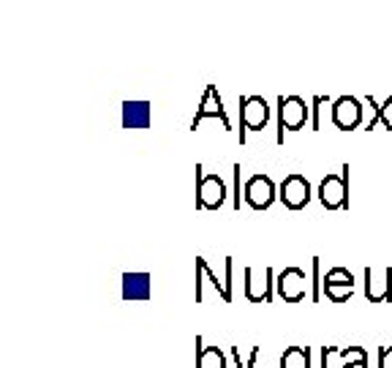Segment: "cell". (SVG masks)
<instances>
[{
  "label": "cell",
  "instance_id": "obj_9",
  "mask_svg": "<svg viewBox=\"0 0 392 368\" xmlns=\"http://www.w3.org/2000/svg\"><path fill=\"white\" fill-rule=\"evenodd\" d=\"M240 120L245 131H261L270 120V107L261 96H243L240 99Z\"/></svg>",
  "mask_w": 392,
  "mask_h": 368
},
{
  "label": "cell",
  "instance_id": "obj_2",
  "mask_svg": "<svg viewBox=\"0 0 392 368\" xmlns=\"http://www.w3.org/2000/svg\"><path fill=\"white\" fill-rule=\"evenodd\" d=\"M227 202V183L221 175H196V207L202 210H218Z\"/></svg>",
  "mask_w": 392,
  "mask_h": 368
},
{
  "label": "cell",
  "instance_id": "obj_18",
  "mask_svg": "<svg viewBox=\"0 0 392 368\" xmlns=\"http://www.w3.org/2000/svg\"><path fill=\"white\" fill-rule=\"evenodd\" d=\"M313 107H310V126H313V131H319L322 129V109H325V104H330L327 96H313L310 101Z\"/></svg>",
  "mask_w": 392,
  "mask_h": 368
},
{
  "label": "cell",
  "instance_id": "obj_6",
  "mask_svg": "<svg viewBox=\"0 0 392 368\" xmlns=\"http://www.w3.org/2000/svg\"><path fill=\"white\" fill-rule=\"evenodd\" d=\"M332 123L341 129V131H354L359 123H362V101L354 96H341V99L332 101Z\"/></svg>",
  "mask_w": 392,
  "mask_h": 368
},
{
  "label": "cell",
  "instance_id": "obj_16",
  "mask_svg": "<svg viewBox=\"0 0 392 368\" xmlns=\"http://www.w3.org/2000/svg\"><path fill=\"white\" fill-rule=\"evenodd\" d=\"M368 104H371V107H374V115H371V120H368V123H365V131H374L376 129V123H379V120H384V129H390L392 131V117H390V109H392V96L387 101H384V104H381V107H379V104H376V99L374 96H368Z\"/></svg>",
  "mask_w": 392,
  "mask_h": 368
},
{
  "label": "cell",
  "instance_id": "obj_7",
  "mask_svg": "<svg viewBox=\"0 0 392 368\" xmlns=\"http://www.w3.org/2000/svg\"><path fill=\"white\" fill-rule=\"evenodd\" d=\"M205 117H218L221 126H224L227 131H232V120H229L227 109H224V101L218 96V87H215V85H207V90H205V96H202V104H199L194 120H191V131H196V126H199Z\"/></svg>",
  "mask_w": 392,
  "mask_h": 368
},
{
  "label": "cell",
  "instance_id": "obj_21",
  "mask_svg": "<svg viewBox=\"0 0 392 368\" xmlns=\"http://www.w3.org/2000/svg\"><path fill=\"white\" fill-rule=\"evenodd\" d=\"M343 368H368V355H359L354 360H346Z\"/></svg>",
  "mask_w": 392,
  "mask_h": 368
},
{
  "label": "cell",
  "instance_id": "obj_4",
  "mask_svg": "<svg viewBox=\"0 0 392 368\" xmlns=\"http://www.w3.org/2000/svg\"><path fill=\"white\" fill-rule=\"evenodd\" d=\"M243 200L254 207V210H267L276 202V183L267 175H254L248 178L243 185Z\"/></svg>",
  "mask_w": 392,
  "mask_h": 368
},
{
  "label": "cell",
  "instance_id": "obj_17",
  "mask_svg": "<svg viewBox=\"0 0 392 368\" xmlns=\"http://www.w3.org/2000/svg\"><path fill=\"white\" fill-rule=\"evenodd\" d=\"M281 368H310V352L308 347H289L281 355Z\"/></svg>",
  "mask_w": 392,
  "mask_h": 368
},
{
  "label": "cell",
  "instance_id": "obj_13",
  "mask_svg": "<svg viewBox=\"0 0 392 368\" xmlns=\"http://www.w3.org/2000/svg\"><path fill=\"white\" fill-rule=\"evenodd\" d=\"M153 284L147 273H126L123 276V301H150Z\"/></svg>",
  "mask_w": 392,
  "mask_h": 368
},
{
  "label": "cell",
  "instance_id": "obj_8",
  "mask_svg": "<svg viewBox=\"0 0 392 368\" xmlns=\"http://www.w3.org/2000/svg\"><path fill=\"white\" fill-rule=\"evenodd\" d=\"M278 295L283 298L286 303H297L305 298L308 292V281H305V270L303 268H286L278 273L276 278Z\"/></svg>",
  "mask_w": 392,
  "mask_h": 368
},
{
  "label": "cell",
  "instance_id": "obj_1",
  "mask_svg": "<svg viewBox=\"0 0 392 368\" xmlns=\"http://www.w3.org/2000/svg\"><path fill=\"white\" fill-rule=\"evenodd\" d=\"M310 120V107L300 96L278 99V142H283V131H300Z\"/></svg>",
  "mask_w": 392,
  "mask_h": 368
},
{
  "label": "cell",
  "instance_id": "obj_15",
  "mask_svg": "<svg viewBox=\"0 0 392 368\" xmlns=\"http://www.w3.org/2000/svg\"><path fill=\"white\" fill-rule=\"evenodd\" d=\"M202 338H196V368H227V355L218 347H199Z\"/></svg>",
  "mask_w": 392,
  "mask_h": 368
},
{
  "label": "cell",
  "instance_id": "obj_20",
  "mask_svg": "<svg viewBox=\"0 0 392 368\" xmlns=\"http://www.w3.org/2000/svg\"><path fill=\"white\" fill-rule=\"evenodd\" d=\"M379 368H392V347L379 350Z\"/></svg>",
  "mask_w": 392,
  "mask_h": 368
},
{
  "label": "cell",
  "instance_id": "obj_19",
  "mask_svg": "<svg viewBox=\"0 0 392 368\" xmlns=\"http://www.w3.org/2000/svg\"><path fill=\"white\" fill-rule=\"evenodd\" d=\"M232 355H234V360H237V368H256V360H259V347H254V350L248 352V360H240V350L237 347H232Z\"/></svg>",
  "mask_w": 392,
  "mask_h": 368
},
{
  "label": "cell",
  "instance_id": "obj_14",
  "mask_svg": "<svg viewBox=\"0 0 392 368\" xmlns=\"http://www.w3.org/2000/svg\"><path fill=\"white\" fill-rule=\"evenodd\" d=\"M270 278H273V270H270L267 281H261V289H259V281H254V270L245 268V298L251 303H270V298H273V284H276Z\"/></svg>",
  "mask_w": 392,
  "mask_h": 368
},
{
  "label": "cell",
  "instance_id": "obj_11",
  "mask_svg": "<svg viewBox=\"0 0 392 368\" xmlns=\"http://www.w3.org/2000/svg\"><path fill=\"white\" fill-rule=\"evenodd\" d=\"M365 298L371 303H384L392 298V268H387L384 278L379 281L374 268H365Z\"/></svg>",
  "mask_w": 392,
  "mask_h": 368
},
{
  "label": "cell",
  "instance_id": "obj_5",
  "mask_svg": "<svg viewBox=\"0 0 392 368\" xmlns=\"http://www.w3.org/2000/svg\"><path fill=\"white\" fill-rule=\"evenodd\" d=\"M281 202L289 207V210H303L310 202V183L305 175L300 172H292L283 178L281 183Z\"/></svg>",
  "mask_w": 392,
  "mask_h": 368
},
{
  "label": "cell",
  "instance_id": "obj_3",
  "mask_svg": "<svg viewBox=\"0 0 392 368\" xmlns=\"http://www.w3.org/2000/svg\"><path fill=\"white\" fill-rule=\"evenodd\" d=\"M319 202L327 210H341L349 205V167H343V175H327L319 183Z\"/></svg>",
  "mask_w": 392,
  "mask_h": 368
},
{
  "label": "cell",
  "instance_id": "obj_10",
  "mask_svg": "<svg viewBox=\"0 0 392 368\" xmlns=\"http://www.w3.org/2000/svg\"><path fill=\"white\" fill-rule=\"evenodd\" d=\"M322 286H325L327 298L332 303H343L354 295V276L346 268H332L322 278Z\"/></svg>",
  "mask_w": 392,
  "mask_h": 368
},
{
  "label": "cell",
  "instance_id": "obj_12",
  "mask_svg": "<svg viewBox=\"0 0 392 368\" xmlns=\"http://www.w3.org/2000/svg\"><path fill=\"white\" fill-rule=\"evenodd\" d=\"M153 120V107L147 101H126L123 104V129H147Z\"/></svg>",
  "mask_w": 392,
  "mask_h": 368
}]
</instances>
